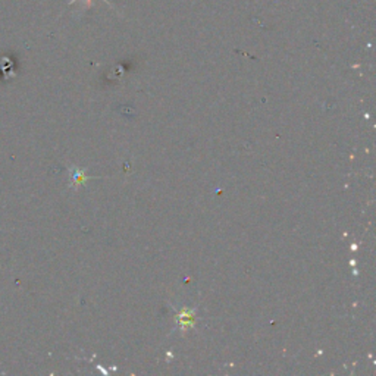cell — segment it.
I'll list each match as a JSON object with an SVG mask.
<instances>
[{
  "mask_svg": "<svg viewBox=\"0 0 376 376\" xmlns=\"http://www.w3.org/2000/svg\"><path fill=\"white\" fill-rule=\"evenodd\" d=\"M75 2H77V0H71V2H69V5H74ZM84 2H85V6H87V8H91V5H93V0H84ZM103 2H106L107 5H109V6H112V3L109 2V0H103Z\"/></svg>",
  "mask_w": 376,
  "mask_h": 376,
  "instance_id": "obj_1",
  "label": "cell"
}]
</instances>
